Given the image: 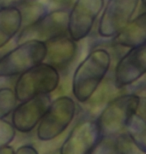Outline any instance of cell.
Wrapping results in <instances>:
<instances>
[{
  "label": "cell",
  "instance_id": "1",
  "mask_svg": "<svg viewBox=\"0 0 146 154\" xmlns=\"http://www.w3.org/2000/svg\"><path fill=\"white\" fill-rule=\"evenodd\" d=\"M111 66V55L104 48H95L75 68L71 91L79 103H85L105 79Z\"/></svg>",
  "mask_w": 146,
  "mask_h": 154
},
{
  "label": "cell",
  "instance_id": "2",
  "mask_svg": "<svg viewBox=\"0 0 146 154\" xmlns=\"http://www.w3.org/2000/svg\"><path fill=\"white\" fill-rule=\"evenodd\" d=\"M60 73L50 64L42 62L21 73L14 83L13 91L18 102L40 94H50L58 88Z\"/></svg>",
  "mask_w": 146,
  "mask_h": 154
},
{
  "label": "cell",
  "instance_id": "3",
  "mask_svg": "<svg viewBox=\"0 0 146 154\" xmlns=\"http://www.w3.org/2000/svg\"><path fill=\"white\" fill-rule=\"evenodd\" d=\"M139 99L140 95L135 93L121 94L105 105L96 118L102 137L125 132L129 119L137 111Z\"/></svg>",
  "mask_w": 146,
  "mask_h": 154
},
{
  "label": "cell",
  "instance_id": "4",
  "mask_svg": "<svg viewBox=\"0 0 146 154\" xmlns=\"http://www.w3.org/2000/svg\"><path fill=\"white\" fill-rule=\"evenodd\" d=\"M46 43L27 40L18 43L0 58V78L19 76L33 66L44 62Z\"/></svg>",
  "mask_w": 146,
  "mask_h": 154
},
{
  "label": "cell",
  "instance_id": "5",
  "mask_svg": "<svg viewBox=\"0 0 146 154\" xmlns=\"http://www.w3.org/2000/svg\"><path fill=\"white\" fill-rule=\"evenodd\" d=\"M75 114L76 103L72 97L67 95L56 97L36 127L38 140L48 142L60 136L73 121Z\"/></svg>",
  "mask_w": 146,
  "mask_h": 154
},
{
  "label": "cell",
  "instance_id": "6",
  "mask_svg": "<svg viewBox=\"0 0 146 154\" xmlns=\"http://www.w3.org/2000/svg\"><path fill=\"white\" fill-rule=\"evenodd\" d=\"M68 13L67 9L48 11L36 22L22 27L15 38V44L27 40L46 42L57 36L68 34Z\"/></svg>",
  "mask_w": 146,
  "mask_h": 154
},
{
  "label": "cell",
  "instance_id": "7",
  "mask_svg": "<svg viewBox=\"0 0 146 154\" xmlns=\"http://www.w3.org/2000/svg\"><path fill=\"white\" fill-rule=\"evenodd\" d=\"M140 0H107L97 26L99 36L113 38L130 21L138 8Z\"/></svg>",
  "mask_w": 146,
  "mask_h": 154
},
{
  "label": "cell",
  "instance_id": "8",
  "mask_svg": "<svg viewBox=\"0 0 146 154\" xmlns=\"http://www.w3.org/2000/svg\"><path fill=\"white\" fill-rule=\"evenodd\" d=\"M104 5V0H75L68 13V35L77 42L85 39Z\"/></svg>",
  "mask_w": 146,
  "mask_h": 154
},
{
  "label": "cell",
  "instance_id": "9",
  "mask_svg": "<svg viewBox=\"0 0 146 154\" xmlns=\"http://www.w3.org/2000/svg\"><path fill=\"white\" fill-rule=\"evenodd\" d=\"M102 137L96 119L85 118L77 122L65 138L59 152L61 154L92 153Z\"/></svg>",
  "mask_w": 146,
  "mask_h": 154
},
{
  "label": "cell",
  "instance_id": "10",
  "mask_svg": "<svg viewBox=\"0 0 146 154\" xmlns=\"http://www.w3.org/2000/svg\"><path fill=\"white\" fill-rule=\"evenodd\" d=\"M51 102L50 94H40L19 102L11 112V123L16 131L29 133L34 130Z\"/></svg>",
  "mask_w": 146,
  "mask_h": 154
},
{
  "label": "cell",
  "instance_id": "11",
  "mask_svg": "<svg viewBox=\"0 0 146 154\" xmlns=\"http://www.w3.org/2000/svg\"><path fill=\"white\" fill-rule=\"evenodd\" d=\"M146 74V44L129 48L117 61L114 83L119 89L132 85Z\"/></svg>",
  "mask_w": 146,
  "mask_h": 154
},
{
  "label": "cell",
  "instance_id": "12",
  "mask_svg": "<svg viewBox=\"0 0 146 154\" xmlns=\"http://www.w3.org/2000/svg\"><path fill=\"white\" fill-rule=\"evenodd\" d=\"M46 56L44 62L54 66L58 70L64 69L75 58L77 41L68 34L57 36L46 41Z\"/></svg>",
  "mask_w": 146,
  "mask_h": 154
},
{
  "label": "cell",
  "instance_id": "13",
  "mask_svg": "<svg viewBox=\"0 0 146 154\" xmlns=\"http://www.w3.org/2000/svg\"><path fill=\"white\" fill-rule=\"evenodd\" d=\"M115 45L132 48L146 44V11L132 20L112 38Z\"/></svg>",
  "mask_w": 146,
  "mask_h": 154
},
{
  "label": "cell",
  "instance_id": "14",
  "mask_svg": "<svg viewBox=\"0 0 146 154\" xmlns=\"http://www.w3.org/2000/svg\"><path fill=\"white\" fill-rule=\"evenodd\" d=\"M22 26V14L19 8H0V49L16 37Z\"/></svg>",
  "mask_w": 146,
  "mask_h": 154
},
{
  "label": "cell",
  "instance_id": "15",
  "mask_svg": "<svg viewBox=\"0 0 146 154\" xmlns=\"http://www.w3.org/2000/svg\"><path fill=\"white\" fill-rule=\"evenodd\" d=\"M140 152L125 132L101 137L92 153H136Z\"/></svg>",
  "mask_w": 146,
  "mask_h": 154
},
{
  "label": "cell",
  "instance_id": "16",
  "mask_svg": "<svg viewBox=\"0 0 146 154\" xmlns=\"http://www.w3.org/2000/svg\"><path fill=\"white\" fill-rule=\"evenodd\" d=\"M116 90H120V89L115 85L114 80L113 83L103 80L101 84L99 85V87L96 89V91L92 94V96L83 104L87 105L86 109L91 112V115H95V113L99 114L101 110L105 107V105L112 98L116 96Z\"/></svg>",
  "mask_w": 146,
  "mask_h": 154
},
{
  "label": "cell",
  "instance_id": "17",
  "mask_svg": "<svg viewBox=\"0 0 146 154\" xmlns=\"http://www.w3.org/2000/svg\"><path fill=\"white\" fill-rule=\"evenodd\" d=\"M125 131L139 151L146 153V120L134 113L127 123Z\"/></svg>",
  "mask_w": 146,
  "mask_h": 154
},
{
  "label": "cell",
  "instance_id": "18",
  "mask_svg": "<svg viewBox=\"0 0 146 154\" xmlns=\"http://www.w3.org/2000/svg\"><path fill=\"white\" fill-rule=\"evenodd\" d=\"M19 9L22 14V27H24L36 22L43 15L47 13L48 5L47 3L40 0H28L23 5H21Z\"/></svg>",
  "mask_w": 146,
  "mask_h": 154
},
{
  "label": "cell",
  "instance_id": "19",
  "mask_svg": "<svg viewBox=\"0 0 146 154\" xmlns=\"http://www.w3.org/2000/svg\"><path fill=\"white\" fill-rule=\"evenodd\" d=\"M17 102L13 89L9 87L0 88V119L10 115Z\"/></svg>",
  "mask_w": 146,
  "mask_h": 154
},
{
  "label": "cell",
  "instance_id": "20",
  "mask_svg": "<svg viewBox=\"0 0 146 154\" xmlns=\"http://www.w3.org/2000/svg\"><path fill=\"white\" fill-rule=\"evenodd\" d=\"M15 135L16 129L14 128L13 124L5 120V118L0 119V148L10 144L14 140Z\"/></svg>",
  "mask_w": 146,
  "mask_h": 154
},
{
  "label": "cell",
  "instance_id": "21",
  "mask_svg": "<svg viewBox=\"0 0 146 154\" xmlns=\"http://www.w3.org/2000/svg\"><path fill=\"white\" fill-rule=\"evenodd\" d=\"M28 0H0V8L18 7L27 2Z\"/></svg>",
  "mask_w": 146,
  "mask_h": 154
},
{
  "label": "cell",
  "instance_id": "22",
  "mask_svg": "<svg viewBox=\"0 0 146 154\" xmlns=\"http://www.w3.org/2000/svg\"><path fill=\"white\" fill-rule=\"evenodd\" d=\"M15 153H27V154H37L38 150L34 147L32 144H24V145L19 146L18 148L15 150Z\"/></svg>",
  "mask_w": 146,
  "mask_h": 154
},
{
  "label": "cell",
  "instance_id": "23",
  "mask_svg": "<svg viewBox=\"0 0 146 154\" xmlns=\"http://www.w3.org/2000/svg\"><path fill=\"white\" fill-rule=\"evenodd\" d=\"M138 115H140L142 118L146 120V96L140 95V99H139V105L136 111Z\"/></svg>",
  "mask_w": 146,
  "mask_h": 154
},
{
  "label": "cell",
  "instance_id": "24",
  "mask_svg": "<svg viewBox=\"0 0 146 154\" xmlns=\"http://www.w3.org/2000/svg\"><path fill=\"white\" fill-rule=\"evenodd\" d=\"M13 153H15V149L12 146H10V144L0 148V154H13Z\"/></svg>",
  "mask_w": 146,
  "mask_h": 154
},
{
  "label": "cell",
  "instance_id": "25",
  "mask_svg": "<svg viewBox=\"0 0 146 154\" xmlns=\"http://www.w3.org/2000/svg\"><path fill=\"white\" fill-rule=\"evenodd\" d=\"M7 51H8V50H6V46H5V47H3V48L0 49V58H1V57L3 56V55H4Z\"/></svg>",
  "mask_w": 146,
  "mask_h": 154
},
{
  "label": "cell",
  "instance_id": "26",
  "mask_svg": "<svg viewBox=\"0 0 146 154\" xmlns=\"http://www.w3.org/2000/svg\"><path fill=\"white\" fill-rule=\"evenodd\" d=\"M140 2L143 3V5H144L145 7H146V0H140Z\"/></svg>",
  "mask_w": 146,
  "mask_h": 154
}]
</instances>
